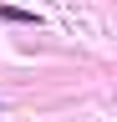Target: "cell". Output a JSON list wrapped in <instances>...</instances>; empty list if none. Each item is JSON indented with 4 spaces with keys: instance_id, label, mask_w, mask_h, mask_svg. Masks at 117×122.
I'll use <instances>...</instances> for the list:
<instances>
[{
    "instance_id": "6da1fadb",
    "label": "cell",
    "mask_w": 117,
    "mask_h": 122,
    "mask_svg": "<svg viewBox=\"0 0 117 122\" xmlns=\"http://www.w3.org/2000/svg\"><path fill=\"white\" fill-rule=\"evenodd\" d=\"M0 20H10V25H41L36 10H20V5H0Z\"/></svg>"
}]
</instances>
